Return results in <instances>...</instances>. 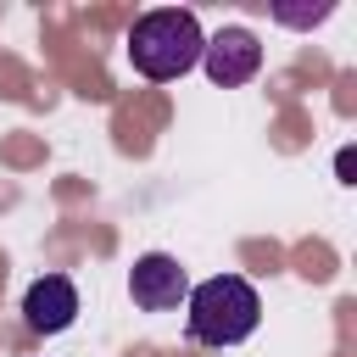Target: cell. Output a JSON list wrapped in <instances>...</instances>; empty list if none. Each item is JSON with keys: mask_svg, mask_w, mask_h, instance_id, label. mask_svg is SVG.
<instances>
[{"mask_svg": "<svg viewBox=\"0 0 357 357\" xmlns=\"http://www.w3.org/2000/svg\"><path fill=\"white\" fill-rule=\"evenodd\" d=\"M128 296H134L139 312H173V307L190 296V273L178 268V257L145 251V257H134V268H128Z\"/></svg>", "mask_w": 357, "mask_h": 357, "instance_id": "obj_3", "label": "cell"}, {"mask_svg": "<svg viewBox=\"0 0 357 357\" xmlns=\"http://www.w3.org/2000/svg\"><path fill=\"white\" fill-rule=\"evenodd\" d=\"M184 307H190L184 324H190V340L195 346H240L262 324V296L240 273H212V279L190 284Z\"/></svg>", "mask_w": 357, "mask_h": 357, "instance_id": "obj_2", "label": "cell"}, {"mask_svg": "<svg viewBox=\"0 0 357 357\" xmlns=\"http://www.w3.org/2000/svg\"><path fill=\"white\" fill-rule=\"evenodd\" d=\"M22 318H28L33 335H61V329L78 318V290H73V279H67V273L33 279L28 296H22Z\"/></svg>", "mask_w": 357, "mask_h": 357, "instance_id": "obj_5", "label": "cell"}, {"mask_svg": "<svg viewBox=\"0 0 357 357\" xmlns=\"http://www.w3.org/2000/svg\"><path fill=\"white\" fill-rule=\"evenodd\" d=\"M329 11H335L329 0H324V6H312V11H307V6H273V17H279V22H290V28H312V22H324Z\"/></svg>", "mask_w": 357, "mask_h": 357, "instance_id": "obj_6", "label": "cell"}, {"mask_svg": "<svg viewBox=\"0 0 357 357\" xmlns=\"http://www.w3.org/2000/svg\"><path fill=\"white\" fill-rule=\"evenodd\" d=\"M335 173L351 184V173H357V156H351V151H340V156H335Z\"/></svg>", "mask_w": 357, "mask_h": 357, "instance_id": "obj_7", "label": "cell"}, {"mask_svg": "<svg viewBox=\"0 0 357 357\" xmlns=\"http://www.w3.org/2000/svg\"><path fill=\"white\" fill-rule=\"evenodd\" d=\"M201 67H206V78H212L218 89H240V84L257 78L262 45H257L251 28H218V33L206 39V50H201Z\"/></svg>", "mask_w": 357, "mask_h": 357, "instance_id": "obj_4", "label": "cell"}, {"mask_svg": "<svg viewBox=\"0 0 357 357\" xmlns=\"http://www.w3.org/2000/svg\"><path fill=\"white\" fill-rule=\"evenodd\" d=\"M201 50H206V33H201L195 11H184V6H156V11L134 17V28H128V61L151 84L184 78L201 61Z\"/></svg>", "mask_w": 357, "mask_h": 357, "instance_id": "obj_1", "label": "cell"}]
</instances>
